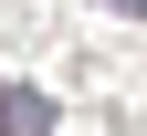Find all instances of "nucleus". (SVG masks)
Here are the masks:
<instances>
[{
	"label": "nucleus",
	"mask_w": 147,
	"mask_h": 136,
	"mask_svg": "<svg viewBox=\"0 0 147 136\" xmlns=\"http://www.w3.org/2000/svg\"><path fill=\"white\" fill-rule=\"evenodd\" d=\"M105 11H126V21H147V0H105Z\"/></svg>",
	"instance_id": "nucleus-2"
},
{
	"label": "nucleus",
	"mask_w": 147,
	"mask_h": 136,
	"mask_svg": "<svg viewBox=\"0 0 147 136\" xmlns=\"http://www.w3.org/2000/svg\"><path fill=\"white\" fill-rule=\"evenodd\" d=\"M0 136H53V94L42 84H0Z\"/></svg>",
	"instance_id": "nucleus-1"
}]
</instances>
